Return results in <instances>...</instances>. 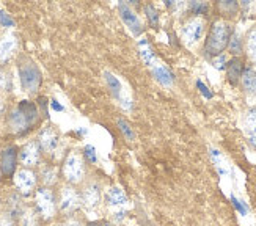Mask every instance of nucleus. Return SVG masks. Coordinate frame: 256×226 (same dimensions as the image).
I'll list each match as a JSON object with an SVG mask.
<instances>
[{"instance_id":"obj_1","label":"nucleus","mask_w":256,"mask_h":226,"mask_svg":"<svg viewBox=\"0 0 256 226\" xmlns=\"http://www.w3.org/2000/svg\"><path fill=\"white\" fill-rule=\"evenodd\" d=\"M38 121V108L30 100H20L18 107L10 113L8 124L13 132L22 134Z\"/></svg>"},{"instance_id":"obj_2","label":"nucleus","mask_w":256,"mask_h":226,"mask_svg":"<svg viewBox=\"0 0 256 226\" xmlns=\"http://www.w3.org/2000/svg\"><path fill=\"white\" fill-rule=\"evenodd\" d=\"M231 27L228 22L225 20H217L212 24L210 27V32L208 35V40H206V54L208 55H212V56H217L224 52L228 44H230V40H231Z\"/></svg>"},{"instance_id":"obj_3","label":"nucleus","mask_w":256,"mask_h":226,"mask_svg":"<svg viewBox=\"0 0 256 226\" xmlns=\"http://www.w3.org/2000/svg\"><path fill=\"white\" fill-rule=\"evenodd\" d=\"M19 78H20L22 88H24L27 93H36L38 92V88L41 85V72H40L38 66L35 63L27 62L24 64H20Z\"/></svg>"},{"instance_id":"obj_4","label":"nucleus","mask_w":256,"mask_h":226,"mask_svg":"<svg viewBox=\"0 0 256 226\" xmlns=\"http://www.w3.org/2000/svg\"><path fill=\"white\" fill-rule=\"evenodd\" d=\"M63 174H64L66 180L71 184H79L84 179V174H85L84 160L77 152H71L68 157H66L64 165H63Z\"/></svg>"},{"instance_id":"obj_5","label":"nucleus","mask_w":256,"mask_h":226,"mask_svg":"<svg viewBox=\"0 0 256 226\" xmlns=\"http://www.w3.org/2000/svg\"><path fill=\"white\" fill-rule=\"evenodd\" d=\"M106 200H107V206L114 212L115 218L116 220L123 218L128 208V196L124 194V190L120 187H110L106 194Z\"/></svg>"},{"instance_id":"obj_6","label":"nucleus","mask_w":256,"mask_h":226,"mask_svg":"<svg viewBox=\"0 0 256 226\" xmlns=\"http://www.w3.org/2000/svg\"><path fill=\"white\" fill-rule=\"evenodd\" d=\"M36 208L44 220H49L55 216V201L49 188H40L36 192Z\"/></svg>"},{"instance_id":"obj_7","label":"nucleus","mask_w":256,"mask_h":226,"mask_svg":"<svg viewBox=\"0 0 256 226\" xmlns=\"http://www.w3.org/2000/svg\"><path fill=\"white\" fill-rule=\"evenodd\" d=\"M60 210L64 214H70L74 212L77 208L80 206V196L79 194L72 188V187H63L62 188V194H60Z\"/></svg>"},{"instance_id":"obj_8","label":"nucleus","mask_w":256,"mask_h":226,"mask_svg":"<svg viewBox=\"0 0 256 226\" xmlns=\"http://www.w3.org/2000/svg\"><path fill=\"white\" fill-rule=\"evenodd\" d=\"M14 184L22 195H28L36 186V176L32 170H19L14 174Z\"/></svg>"},{"instance_id":"obj_9","label":"nucleus","mask_w":256,"mask_h":226,"mask_svg":"<svg viewBox=\"0 0 256 226\" xmlns=\"http://www.w3.org/2000/svg\"><path fill=\"white\" fill-rule=\"evenodd\" d=\"M120 14H121V19H123V22L129 27V30L134 33V35H140L142 30H143L142 22H140L138 16L136 14V11L130 8L129 4H126V2L120 4Z\"/></svg>"},{"instance_id":"obj_10","label":"nucleus","mask_w":256,"mask_h":226,"mask_svg":"<svg viewBox=\"0 0 256 226\" xmlns=\"http://www.w3.org/2000/svg\"><path fill=\"white\" fill-rule=\"evenodd\" d=\"M204 30V24L202 19H192L182 27V38L187 44H195L200 41Z\"/></svg>"},{"instance_id":"obj_11","label":"nucleus","mask_w":256,"mask_h":226,"mask_svg":"<svg viewBox=\"0 0 256 226\" xmlns=\"http://www.w3.org/2000/svg\"><path fill=\"white\" fill-rule=\"evenodd\" d=\"M104 77H106V82H107V85H108V88L112 90V93H114V96L120 100V104L123 106L124 108H130L132 107V100H130V98H128L126 94H124V92H123V85H121V82L118 80V78L112 74V72H104Z\"/></svg>"},{"instance_id":"obj_12","label":"nucleus","mask_w":256,"mask_h":226,"mask_svg":"<svg viewBox=\"0 0 256 226\" xmlns=\"http://www.w3.org/2000/svg\"><path fill=\"white\" fill-rule=\"evenodd\" d=\"M58 143H60V140H58V135L55 134V130H52L50 128H46L44 130H41V134H40V144H41V148L46 152L52 154V152L57 151Z\"/></svg>"},{"instance_id":"obj_13","label":"nucleus","mask_w":256,"mask_h":226,"mask_svg":"<svg viewBox=\"0 0 256 226\" xmlns=\"http://www.w3.org/2000/svg\"><path fill=\"white\" fill-rule=\"evenodd\" d=\"M40 160V146L35 142L27 143L20 151V162L26 166H33L36 165Z\"/></svg>"},{"instance_id":"obj_14","label":"nucleus","mask_w":256,"mask_h":226,"mask_svg":"<svg viewBox=\"0 0 256 226\" xmlns=\"http://www.w3.org/2000/svg\"><path fill=\"white\" fill-rule=\"evenodd\" d=\"M16 160H18V151L14 146H6V148L2 151V160H0V165H2V172L5 174H11L16 168Z\"/></svg>"},{"instance_id":"obj_15","label":"nucleus","mask_w":256,"mask_h":226,"mask_svg":"<svg viewBox=\"0 0 256 226\" xmlns=\"http://www.w3.org/2000/svg\"><path fill=\"white\" fill-rule=\"evenodd\" d=\"M82 201L85 208L88 209H94L99 206V201H101V190H99V186L98 184H90L86 186L84 194H82Z\"/></svg>"},{"instance_id":"obj_16","label":"nucleus","mask_w":256,"mask_h":226,"mask_svg":"<svg viewBox=\"0 0 256 226\" xmlns=\"http://www.w3.org/2000/svg\"><path fill=\"white\" fill-rule=\"evenodd\" d=\"M16 46H18V41L13 33H6V35L0 38V62H6L10 56L13 55Z\"/></svg>"},{"instance_id":"obj_17","label":"nucleus","mask_w":256,"mask_h":226,"mask_svg":"<svg viewBox=\"0 0 256 226\" xmlns=\"http://www.w3.org/2000/svg\"><path fill=\"white\" fill-rule=\"evenodd\" d=\"M151 70H152V76L156 77V80H158L160 85H164V86H172L173 85V80H174L173 74L166 66L156 64L154 68H151Z\"/></svg>"},{"instance_id":"obj_18","label":"nucleus","mask_w":256,"mask_h":226,"mask_svg":"<svg viewBox=\"0 0 256 226\" xmlns=\"http://www.w3.org/2000/svg\"><path fill=\"white\" fill-rule=\"evenodd\" d=\"M242 72H244V64H242V62L239 58H232L231 62H228V64H226V76H228L230 84L236 85L240 80Z\"/></svg>"},{"instance_id":"obj_19","label":"nucleus","mask_w":256,"mask_h":226,"mask_svg":"<svg viewBox=\"0 0 256 226\" xmlns=\"http://www.w3.org/2000/svg\"><path fill=\"white\" fill-rule=\"evenodd\" d=\"M138 50H140V55H142V60L146 63L148 66L154 68L156 64H159L158 63V58H156V54H154L152 48L150 46V42L144 40V38H142L138 41Z\"/></svg>"},{"instance_id":"obj_20","label":"nucleus","mask_w":256,"mask_h":226,"mask_svg":"<svg viewBox=\"0 0 256 226\" xmlns=\"http://www.w3.org/2000/svg\"><path fill=\"white\" fill-rule=\"evenodd\" d=\"M209 156H210V160L216 165L217 172L220 176H228L230 174V168H228V164L225 160V157L222 156V152L216 148H210L209 150Z\"/></svg>"},{"instance_id":"obj_21","label":"nucleus","mask_w":256,"mask_h":226,"mask_svg":"<svg viewBox=\"0 0 256 226\" xmlns=\"http://www.w3.org/2000/svg\"><path fill=\"white\" fill-rule=\"evenodd\" d=\"M242 86L246 92H254L256 90V71L253 68H246L240 77Z\"/></svg>"},{"instance_id":"obj_22","label":"nucleus","mask_w":256,"mask_h":226,"mask_svg":"<svg viewBox=\"0 0 256 226\" xmlns=\"http://www.w3.org/2000/svg\"><path fill=\"white\" fill-rule=\"evenodd\" d=\"M20 226H38V217L33 209H26L20 214Z\"/></svg>"},{"instance_id":"obj_23","label":"nucleus","mask_w":256,"mask_h":226,"mask_svg":"<svg viewBox=\"0 0 256 226\" xmlns=\"http://www.w3.org/2000/svg\"><path fill=\"white\" fill-rule=\"evenodd\" d=\"M41 176H42V182L46 184V186H52L57 182V168H54V166H46L41 172Z\"/></svg>"},{"instance_id":"obj_24","label":"nucleus","mask_w":256,"mask_h":226,"mask_svg":"<svg viewBox=\"0 0 256 226\" xmlns=\"http://www.w3.org/2000/svg\"><path fill=\"white\" fill-rule=\"evenodd\" d=\"M247 52L248 58L256 63V30H252L247 38Z\"/></svg>"},{"instance_id":"obj_25","label":"nucleus","mask_w":256,"mask_h":226,"mask_svg":"<svg viewBox=\"0 0 256 226\" xmlns=\"http://www.w3.org/2000/svg\"><path fill=\"white\" fill-rule=\"evenodd\" d=\"M246 126H247V130H248L250 138H252V137H256V108H252V110L247 113Z\"/></svg>"},{"instance_id":"obj_26","label":"nucleus","mask_w":256,"mask_h":226,"mask_svg":"<svg viewBox=\"0 0 256 226\" xmlns=\"http://www.w3.org/2000/svg\"><path fill=\"white\" fill-rule=\"evenodd\" d=\"M118 128H120L121 132H123V135L126 137V140L132 142L134 138H136V134H134V130H132V128H130V124H129L126 120H118Z\"/></svg>"},{"instance_id":"obj_27","label":"nucleus","mask_w":256,"mask_h":226,"mask_svg":"<svg viewBox=\"0 0 256 226\" xmlns=\"http://www.w3.org/2000/svg\"><path fill=\"white\" fill-rule=\"evenodd\" d=\"M144 14H146L150 24L152 27H158V24H159V14H158V11H156V8L152 5H146V6H144Z\"/></svg>"},{"instance_id":"obj_28","label":"nucleus","mask_w":256,"mask_h":226,"mask_svg":"<svg viewBox=\"0 0 256 226\" xmlns=\"http://www.w3.org/2000/svg\"><path fill=\"white\" fill-rule=\"evenodd\" d=\"M228 48H230V50L234 54V55H238V54L242 52V42H240V38H239L238 33H232V35H231Z\"/></svg>"},{"instance_id":"obj_29","label":"nucleus","mask_w":256,"mask_h":226,"mask_svg":"<svg viewBox=\"0 0 256 226\" xmlns=\"http://www.w3.org/2000/svg\"><path fill=\"white\" fill-rule=\"evenodd\" d=\"M20 212V201H19V198L16 196V195H13L10 198V201H8V214L11 217L13 216H16V214H19Z\"/></svg>"},{"instance_id":"obj_30","label":"nucleus","mask_w":256,"mask_h":226,"mask_svg":"<svg viewBox=\"0 0 256 226\" xmlns=\"http://www.w3.org/2000/svg\"><path fill=\"white\" fill-rule=\"evenodd\" d=\"M209 10V5L206 2H190V11L194 14H206Z\"/></svg>"},{"instance_id":"obj_31","label":"nucleus","mask_w":256,"mask_h":226,"mask_svg":"<svg viewBox=\"0 0 256 226\" xmlns=\"http://www.w3.org/2000/svg\"><path fill=\"white\" fill-rule=\"evenodd\" d=\"M218 6H220L222 11H224V13H226L230 16H232L238 11V4L236 2H231V0H228V2H220Z\"/></svg>"},{"instance_id":"obj_32","label":"nucleus","mask_w":256,"mask_h":226,"mask_svg":"<svg viewBox=\"0 0 256 226\" xmlns=\"http://www.w3.org/2000/svg\"><path fill=\"white\" fill-rule=\"evenodd\" d=\"M212 64H214L216 70H226V64H228V58H226V55H225V54H220V55L214 56Z\"/></svg>"},{"instance_id":"obj_33","label":"nucleus","mask_w":256,"mask_h":226,"mask_svg":"<svg viewBox=\"0 0 256 226\" xmlns=\"http://www.w3.org/2000/svg\"><path fill=\"white\" fill-rule=\"evenodd\" d=\"M85 156L88 157V160L90 162H96L98 160V156H96V148L92 144H88L85 148Z\"/></svg>"},{"instance_id":"obj_34","label":"nucleus","mask_w":256,"mask_h":226,"mask_svg":"<svg viewBox=\"0 0 256 226\" xmlns=\"http://www.w3.org/2000/svg\"><path fill=\"white\" fill-rule=\"evenodd\" d=\"M0 226H14V220L10 214H2L0 216Z\"/></svg>"},{"instance_id":"obj_35","label":"nucleus","mask_w":256,"mask_h":226,"mask_svg":"<svg viewBox=\"0 0 256 226\" xmlns=\"http://www.w3.org/2000/svg\"><path fill=\"white\" fill-rule=\"evenodd\" d=\"M10 88V77L6 72H0V90H8Z\"/></svg>"},{"instance_id":"obj_36","label":"nucleus","mask_w":256,"mask_h":226,"mask_svg":"<svg viewBox=\"0 0 256 226\" xmlns=\"http://www.w3.org/2000/svg\"><path fill=\"white\" fill-rule=\"evenodd\" d=\"M196 85H198V88H200V92H202V94L206 98V99H209V98H212V93H210L209 92V90H208V86L202 82V80H198L196 82Z\"/></svg>"},{"instance_id":"obj_37","label":"nucleus","mask_w":256,"mask_h":226,"mask_svg":"<svg viewBox=\"0 0 256 226\" xmlns=\"http://www.w3.org/2000/svg\"><path fill=\"white\" fill-rule=\"evenodd\" d=\"M0 22L5 26V27H8V26H13V19H11L5 11H0Z\"/></svg>"},{"instance_id":"obj_38","label":"nucleus","mask_w":256,"mask_h":226,"mask_svg":"<svg viewBox=\"0 0 256 226\" xmlns=\"http://www.w3.org/2000/svg\"><path fill=\"white\" fill-rule=\"evenodd\" d=\"M66 226H82L79 222H76V220H70L68 223H66Z\"/></svg>"},{"instance_id":"obj_39","label":"nucleus","mask_w":256,"mask_h":226,"mask_svg":"<svg viewBox=\"0 0 256 226\" xmlns=\"http://www.w3.org/2000/svg\"><path fill=\"white\" fill-rule=\"evenodd\" d=\"M52 106H54V108H57V110H63V107H62L60 104L55 102V100H54V104H52Z\"/></svg>"},{"instance_id":"obj_40","label":"nucleus","mask_w":256,"mask_h":226,"mask_svg":"<svg viewBox=\"0 0 256 226\" xmlns=\"http://www.w3.org/2000/svg\"><path fill=\"white\" fill-rule=\"evenodd\" d=\"M250 142H252V144L256 148V137H252V138H250Z\"/></svg>"},{"instance_id":"obj_41","label":"nucleus","mask_w":256,"mask_h":226,"mask_svg":"<svg viewBox=\"0 0 256 226\" xmlns=\"http://www.w3.org/2000/svg\"><path fill=\"white\" fill-rule=\"evenodd\" d=\"M2 108H4V102H2V98H0V112H2Z\"/></svg>"}]
</instances>
